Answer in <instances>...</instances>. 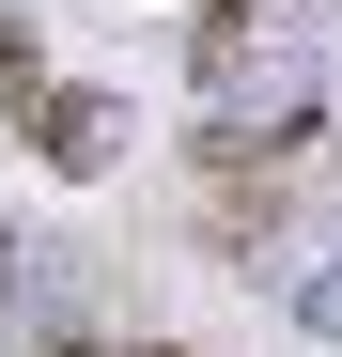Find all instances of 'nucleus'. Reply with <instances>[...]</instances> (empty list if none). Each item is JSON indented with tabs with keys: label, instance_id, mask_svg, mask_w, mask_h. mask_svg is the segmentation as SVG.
<instances>
[{
	"label": "nucleus",
	"instance_id": "nucleus-1",
	"mask_svg": "<svg viewBox=\"0 0 342 357\" xmlns=\"http://www.w3.org/2000/svg\"><path fill=\"white\" fill-rule=\"evenodd\" d=\"M47 140H63V171H109V109L94 93H47Z\"/></svg>",
	"mask_w": 342,
	"mask_h": 357
}]
</instances>
